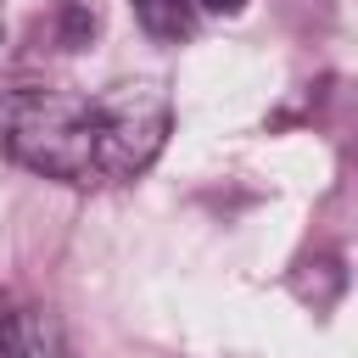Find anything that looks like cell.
Masks as SVG:
<instances>
[{
    "instance_id": "7a4b0ae2",
    "label": "cell",
    "mask_w": 358,
    "mask_h": 358,
    "mask_svg": "<svg viewBox=\"0 0 358 358\" xmlns=\"http://www.w3.org/2000/svg\"><path fill=\"white\" fill-rule=\"evenodd\" d=\"M90 117H95V185H112L157 162L173 129V101L162 78H117L101 95H90Z\"/></svg>"
},
{
    "instance_id": "3957f363",
    "label": "cell",
    "mask_w": 358,
    "mask_h": 358,
    "mask_svg": "<svg viewBox=\"0 0 358 358\" xmlns=\"http://www.w3.org/2000/svg\"><path fill=\"white\" fill-rule=\"evenodd\" d=\"M134 11L145 22V34H157V39H179L190 28V0H134Z\"/></svg>"
},
{
    "instance_id": "277c9868",
    "label": "cell",
    "mask_w": 358,
    "mask_h": 358,
    "mask_svg": "<svg viewBox=\"0 0 358 358\" xmlns=\"http://www.w3.org/2000/svg\"><path fill=\"white\" fill-rule=\"evenodd\" d=\"M213 17H235V11H246V0H201Z\"/></svg>"
},
{
    "instance_id": "6da1fadb",
    "label": "cell",
    "mask_w": 358,
    "mask_h": 358,
    "mask_svg": "<svg viewBox=\"0 0 358 358\" xmlns=\"http://www.w3.org/2000/svg\"><path fill=\"white\" fill-rule=\"evenodd\" d=\"M6 151L45 173V179H67V185H95V117H90V95L78 90H11L6 101Z\"/></svg>"
}]
</instances>
